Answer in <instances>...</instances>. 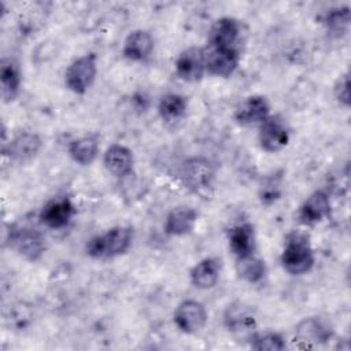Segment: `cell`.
Returning <instances> with one entry per match:
<instances>
[{
	"label": "cell",
	"instance_id": "obj_28",
	"mask_svg": "<svg viewBox=\"0 0 351 351\" xmlns=\"http://www.w3.org/2000/svg\"><path fill=\"white\" fill-rule=\"evenodd\" d=\"M333 96L339 104L343 107H350L351 96H350V73L346 71L344 74L339 75L333 85Z\"/></svg>",
	"mask_w": 351,
	"mask_h": 351
},
{
	"label": "cell",
	"instance_id": "obj_13",
	"mask_svg": "<svg viewBox=\"0 0 351 351\" xmlns=\"http://www.w3.org/2000/svg\"><path fill=\"white\" fill-rule=\"evenodd\" d=\"M75 214V207L73 202L66 197H55L49 200L40 211V221L49 229L66 228Z\"/></svg>",
	"mask_w": 351,
	"mask_h": 351
},
{
	"label": "cell",
	"instance_id": "obj_17",
	"mask_svg": "<svg viewBox=\"0 0 351 351\" xmlns=\"http://www.w3.org/2000/svg\"><path fill=\"white\" fill-rule=\"evenodd\" d=\"M229 248L237 258H244L255 254L256 236L254 225L250 222H241L234 225L228 234Z\"/></svg>",
	"mask_w": 351,
	"mask_h": 351
},
{
	"label": "cell",
	"instance_id": "obj_2",
	"mask_svg": "<svg viewBox=\"0 0 351 351\" xmlns=\"http://www.w3.org/2000/svg\"><path fill=\"white\" fill-rule=\"evenodd\" d=\"M315 256L307 234L292 232L287 236L281 252V265L292 276H302L314 266Z\"/></svg>",
	"mask_w": 351,
	"mask_h": 351
},
{
	"label": "cell",
	"instance_id": "obj_25",
	"mask_svg": "<svg viewBox=\"0 0 351 351\" xmlns=\"http://www.w3.org/2000/svg\"><path fill=\"white\" fill-rule=\"evenodd\" d=\"M186 110L188 99L180 93H167L158 104V112L166 122H176L181 119L186 114Z\"/></svg>",
	"mask_w": 351,
	"mask_h": 351
},
{
	"label": "cell",
	"instance_id": "obj_7",
	"mask_svg": "<svg viewBox=\"0 0 351 351\" xmlns=\"http://www.w3.org/2000/svg\"><path fill=\"white\" fill-rule=\"evenodd\" d=\"M173 321L180 332L185 335H195L206 326L207 310L203 303L193 299H186L176 307Z\"/></svg>",
	"mask_w": 351,
	"mask_h": 351
},
{
	"label": "cell",
	"instance_id": "obj_14",
	"mask_svg": "<svg viewBox=\"0 0 351 351\" xmlns=\"http://www.w3.org/2000/svg\"><path fill=\"white\" fill-rule=\"evenodd\" d=\"M333 336V330L328 322L318 317H308L302 319L295 329V340L303 347H314L329 341Z\"/></svg>",
	"mask_w": 351,
	"mask_h": 351
},
{
	"label": "cell",
	"instance_id": "obj_12",
	"mask_svg": "<svg viewBox=\"0 0 351 351\" xmlns=\"http://www.w3.org/2000/svg\"><path fill=\"white\" fill-rule=\"evenodd\" d=\"M330 199L325 191H314L300 204L298 219L302 225L314 226L322 222L330 214Z\"/></svg>",
	"mask_w": 351,
	"mask_h": 351
},
{
	"label": "cell",
	"instance_id": "obj_18",
	"mask_svg": "<svg viewBox=\"0 0 351 351\" xmlns=\"http://www.w3.org/2000/svg\"><path fill=\"white\" fill-rule=\"evenodd\" d=\"M154 51V38L149 32L144 29L133 30L123 41L122 53L126 59L133 62L147 60Z\"/></svg>",
	"mask_w": 351,
	"mask_h": 351
},
{
	"label": "cell",
	"instance_id": "obj_19",
	"mask_svg": "<svg viewBox=\"0 0 351 351\" xmlns=\"http://www.w3.org/2000/svg\"><path fill=\"white\" fill-rule=\"evenodd\" d=\"M197 222V211L189 206L174 207L165 219V232L169 236L189 234Z\"/></svg>",
	"mask_w": 351,
	"mask_h": 351
},
{
	"label": "cell",
	"instance_id": "obj_15",
	"mask_svg": "<svg viewBox=\"0 0 351 351\" xmlns=\"http://www.w3.org/2000/svg\"><path fill=\"white\" fill-rule=\"evenodd\" d=\"M270 115V104L262 95L245 97L234 111V119L241 126L261 125Z\"/></svg>",
	"mask_w": 351,
	"mask_h": 351
},
{
	"label": "cell",
	"instance_id": "obj_20",
	"mask_svg": "<svg viewBox=\"0 0 351 351\" xmlns=\"http://www.w3.org/2000/svg\"><path fill=\"white\" fill-rule=\"evenodd\" d=\"M103 163L112 176L125 177L133 170L134 156L128 147L122 144H112L106 149Z\"/></svg>",
	"mask_w": 351,
	"mask_h": 351
},
{
	"label": "cell",
	"instance_id": "obj_4",
	"mask_svg": "<svg viewBox=\"0 0 351 351\" xmlns=\"http://www.w3.org/2000/svg\"><path fill=\"white\" fill-rule=\"evenodd\" d=\"M97 74V58L95 53H86L74 59L66 73L64 84L69 90L84 95L93 84Z\"/></svg>",
	"mask_w": 351,
	"mask_h": 351
},
{
	"label": "cell",
	"instance_id": "obj_5",
	"mask_svg": "<svg viewBox=\"0 0 351 351\" xmlns=\"http://www.w3.org/2000/svg\"><path fill=\"white\" fill-rule=\"evenodd\" d=\"M10 247L23 258L34 262L38 261L45 251V239L34 228L26 225H14L8 236Z\"/></svg>",
	"mask_w": 351,
	"mask_h": 351
},
{
	"label": "cell",
	"instance_id": "obj_11",
	"mask_svg": "<svg viewBox=\"0 0 351 351\" xmlns=\"http://www.w3.org/2000/svg\"><path fill=\"white\" fill-rule=\"evenodd\" d=\"M206 53V69L207 73L217 77H230L240 63V49H228L207 45Z\"/></svg>",
	"mask_w": 351,
	"mask_h": 351
},
{
	"label": "cell",
	"instance_id": "obj_26",
	"mask_svg": "<svg viewBox=\"0 0 351 351\" xmlns=\"http://www.w3.org/2000/svg\"><path fill=\"white\" fill-rule=\"evenodd\" d=\"M236 271L239 277L243 278L244 281L255 284L263 280V277L266 276V265L263 259L252 254L236 259Z\"/></svg>",
	"mask_w": 351,
	"mask_h": 351
},
{
	"label": "cell",
	"instance_id": "obj_16",
	"mask_svg": "<svg viewBox=\"0 0 351 351\" xmlns=\"http://www.w3.org/2000/svg\"><path fill=\"white\" fill-rule=\"evenodd\" d=\"M43 147V140L37 133L22 132L10 140L8 145H3V152L12 160L25 162L34 158Z\"/></svg>",
	"mask_w": 351,
	"mask_h": 351
},
{
	"label": "cell",
	"instance_id": "obj_21",
	"mask_svg": "<svg viewBox=\"0 0 351 351\" xmlns=\"http://www.w3.org/2000/svg\"><path fill=\"white\" fill-rule=\"evenodd\" d=\"M22 85V71L19 63L8 56L3 58L0 63V86L1 96L5 101L14 100L21 90Z\"/></svg>",
	"mask_w": 351,
	"mask_h": 351
},
{
	"label": "cell",
	"instance_id": "obj_22",
	"mask_svg": "<svg viewBox=\"0 0 351 351\" xmlns=\"http://www.w3.org/2000/svg\"><path fill=\"white\" fill-rule=\"evenodd\" d=\"M221 274V262L215 258L199 261L189 273L191 282L199 289H211L217 285Z\"/></svg>",
	"mask_w": 351,
	"mask_h": 351
},
{
	"label": "cell",
	"instance_id": "obj_9",
	"mask_svg": "<svg viewBox=\"0 0 351 351\" xmlns=\"http://www.w3.org/2000/svg\"><path fill=\"white\" fill-rule=\"evenodd\" d=\"M241 34L243 25L240 21L232 16H222L211 25L207 45L228 49H240Z\"/></svg>",
	"mask_w": 351,
	"mask_h": 351
},
{
	"label": "cell",
	"instance_id": "obj_24",
	"mask_svg": "<svg viewBox=\"0 0 351 351\" xmlns=\"http://www.w3.org/2000/svg\"><path fill=\"white\" fill-rule=\"evenodd\" d=\"M322 25L333 37H343L350 29V7L339 5L329 8L322 16Z\"/></svg>",
	"mask_w": 351,
	"mask_h": 351
},
{
	"label": "cell",
	"instance_id": "obj_10",
	"mask_svg": "<svg viewBox=\"0 0 351 351\" xmlns=\"http://www.w3.org/2000/svg\"><path fill=\"white\" fill-rule=\"evenodd\" d=\"M177 75L186 82H197L203 78L206 69V53L204 48L189 47L184 49L176 60Z\"/></svg>",
	"mask_w": 351,
	"mask_h": 351
},
{
	"label": "cell",
	"instance_id": "obj_1",
	"mask_svg": "<svg viewBox=\"0 0 351 351\" xmlns=\"http://www.w3.org/2000/svg\"><path fill=\"white\" fill-rule=\"evenodd\" d=\"M132 240L133 229L118 225L90 237L85 245V251L93 259H110L125 254L132 245Z\"/></svg>",
	"mask_w": 351,
	"mask_h": 351
},
{
	"label": "cell",
	"instance_id": "obj_6",
	"mask_svg": "<svg viewBox=\"0 0 351 351\" xmlns=\"http://www.w3.org/2000/svg\"><path fill=\"white\" fill-rule=\"evenodd\" d=\"M289 128L281 115H269L261 125L258 141L265 152H278L289 141Z\"/></svg>",
	"mask_w": 351,
	"mask_h": 351
},
{
	"label": "cell",
	"instance_id": "obj_23",
	"mask_svg": "<svg viewBox=\"0 0 351 351\" xmlns=\"http://www.w3.org/2000/svg\"><path fill=\"white\" fill-rule=\"evenodd\" d=\"M67 151H69L70 158L75 163H78L81 166L90 165L99 154V138L95 134L82 136L80 138L73 140L69 144Z\"/></svg>",
	"mask_w": 351,
	"mask_h": 351
},
{
	"label": "cell",
	"instance_id": "obj_27",
	"mask_svg": "<svg viewBox=\"0 0 351 351\" xmlns=\"http://www.w3.org/2000/svg\"><path fill=\"white\" fill-rule=\"evenodd\" d=\"M252 343L251 347L258 351H281L287 347L285 339L277 333V332H263V333H256L252 336Z\"/></svg>",
	"mask_w": 351,
	"mask_h": 351
},
{
	"label": "cell",
	"instance_id": "obj_8",
	"mask_svg": "<svg viewBox=\"0 0 351 351\" xmlns=\"http://www.w3.org/2000/svg\"><path fill=\"white\" fill-rule=\"evenodd\" d=\"M222 321L223 326L234 335L251 333L258 325L255 310L241 300H234L226 306Z\"/></svg>",
	"mask_w": 351,
	"mask_h": 351
},
{
	"label": "cell",
	"instance_id": "obj_3",
	"mask_svg": "<svg viewBox=\"0 0 351 351\" xmlns=\"http://www.w3.org/2000/svg\"><path fill=\"white\" fill-rule=\"evenodd\" d=\"M180 176L185 188L193 193L203 195L213 186L214 167L208 159L203 156H192L184 162Z\"/></svg>",
	"mask_w": 351,
	"mask_h": 351
}]
</instances>
